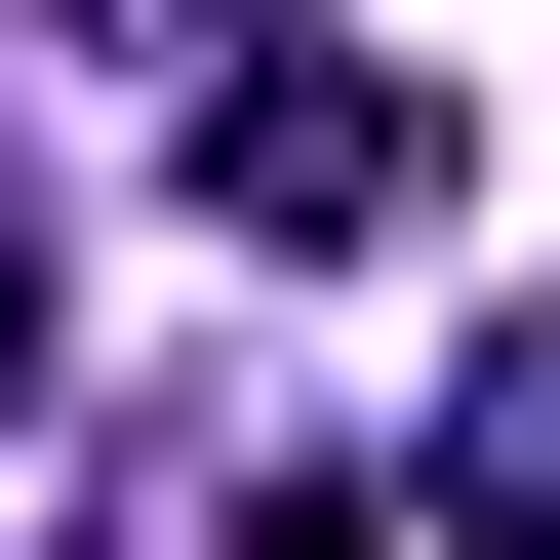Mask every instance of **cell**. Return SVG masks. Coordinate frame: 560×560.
Returning a JSON list of instances; mask_svg holds the SVG:
<instances>
[{
    "label": "cell",
    "instance_id": "cell-3",
    "mask_svg": "<svg viewBox=\"0 0 560 560\" xmlns=\"http://www.w3.org/2000/svg\"><path fill=\"white\" fill-rule=\"evenodd\" d=\"M40 40H280V0H40Z\"/></svg>",
    "mask_w": 560,
    "mask_h": 560
},
{
    "label": "cell",
    "instance_id": "cell-2",
    "mask_svg": "<svg viewBox=\"0 0 560 560\" xmlns=\"http://www.w3.org/2000/svg\"><path fill=\"white\" fill-rule=\"evenodd\" d=\"M400 560H560V280L480 320V400H441V480H400Z\"/></svg>",
    "mask_w": 560,
    "mask_h": 560
},
{
    "label": "cell",
    "instance_id": "cell-4",
    "mask_svg": "<svg viewBox=\"0 0 560 560\" xmlns=\"http://www.w3.org/2000/svg\"><path fill=\"white\" fill-rule=\"evenodd\" d=\"M0 400H40V200H0Z\"/></svg>",
    "mask_w": 560,
    "mask_h": 560
},
{
    "label": "cell",
    "instance_id": "cell-1",
    "mask_svg": "<svg viewBox=\"0 0 560 560\" xmlns=\"http://www.w3.org/2000/svg\"><path fill=\"white\" fill-rule=\"evenodd\" d=\"M441 200H480V120L400 81V40H320V0H280L241 81H200V241H280V280H400Z\"/></svg>",
    "mask_w": 560,
    "mask_h": 560
}]
</instances>
